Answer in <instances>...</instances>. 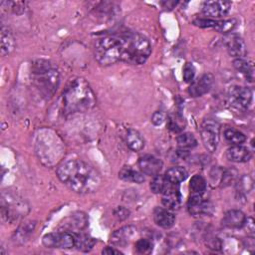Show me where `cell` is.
Returning <instances> with one entry per match:
<instances>
[{
	"label": "cell",
	"mask_w": 255,
	"mask_h": 255,
	"mask_svg": "<svg viewBox=\"0 0 255 255\" xmlns=\"http://www.w3.org/2000/svg\"><path fill=\"white\" fill-rule=\"evenodd\" d=\"M59 179L70 189L80 194L95 192L102 184L100 173L81 159H66L57 167Z\"/></svg>",
	"instance_id": "obj_1"
},
{
	"label": "cell",
	"mask_w": 255,
	"mask_h": 255,
	"mask_svg": "<svg viewBox=\"0 0 255 255\" xmlns=\"http://www.w3.org/2000/svg\"><path fill=\"white\" fill-rule=\"evenodd\" d=\"M62 101L64 112L68 115L87 112L96 105L95 94L83 78H77L67 86Z\"/></svg>",
	"instance_id": "obj_2"
},
{
	"label": "cell",
	"mask_w": 255,
	"mask_h": 255,
	"mask_svg": "<svg viewBox=\"0 0 255 255\" xmlns=\"http://www.w3.org/2000/svg\"><path fill=\"white\" fill-rule=\"evenodd\" d=\"M123 49L122 59L131 65L143 64L151 53V45L147 38L134 32L122 33Z\"/></svg>",
	"instance_id": "obj_3"
},
{
	"label": "cell",
	"mask_w": 255,
	"mask_h": 255,
	"mask_svg": "<svg viewBox=\"0 0 255 255\" xmlns=\"http://www.w3.org/2000/svg\"><path fill=\"white\" fill-rule=\"evenodd\" d=\"M123 36L121 34L107 35L99 38L95 43L94 55L102 66H110L122 59Z\"/></svg>",
	"instance_id": "obj_4"
},
{
	"label": "cell",
	"mask_w": 255,
	"mask_h": 255,
	"mask_svg": "<svg viewBox=\"0 0 255 255\" xmlns=\"http://www.w3.org/2000/svg\"><path fill=\"white\" fill-rule=\"evenodd\" d=\"M32 74L37 88L45 95H53L60 83L59 72L46 60H37L32 65Z\"/></svg>",
	"instance_id": "obj_5"
},
{
	"label": "cell",
	"mask_w": 255,
	"mask_h": 255,
	"mask_svg": "<svg viewBox=\"0 0 255 255\" xmlns=\"http://www.w3.org/2000/svg\"><path fill=\"white\" fill-rule=\"evenodd\" d=\"M219 124L213 119H206L202 122L200 135L205 148L209 152H214L219 142Z\"/></svg>",
	"instance_id": "obj_6"
},
{
	"label": "cell",
	"mask_w": 255,
	"mask_h": 255,
	"mask_svg": "<svg viewBox=\"0 0 255 255\" xmlns=\"http://www.w3.org/2000/svg\"><path fill=\"white\" fill-rule=\"evenodd\" d=\"M42 241L48 248L70 249L76 245V234L69 231L48 233L44 235Z\"/></svg>",
	"instance_id": "obj_7"
},
{
	"label": "cell",
	"mask_w": 255,
	"mask_h": 255,
	"mask_svg": "<svg viewBox=\"0 0 255 255\" xmlns=\"http://www.w3.org/2000/svg\"><path fill=\"white\" fill-rule=\"evenodd\" d=\"M229 102L238 110H247L252 103V91L245 87H232L229 91Z\"/></svg>",
	"instance_id": "obj_8"
},
{
	"label": "cell",
	"mask_w": 255,
	"mask_h": 255,
	"mask_svg": "<svg viewBox=\"0 0 255 255\" xmlns=\"http://www.w3.org/2000/svg\"><path fill=\"white\" fill-rule=\"evenodd\" d=\"M231 8L229 1H205L202 5V13L209 19H218L227 15Z\"/></svg>",
	"instance_id": "obj_9"
},
{
	"label": "cell",
	"mask_w": 255,
	"mask_h": 255,
	"mask_svg": "<svg viewBox=\"0 0 255 255\" xmlns=\"http://www.w3.org/2000/svg\"><path fill=\"white\" fill-rule=\"evenodd\" d=\"M224 44L231 57L235 59L245 58L247 54V47L240 36L236 34H228L224 38Z\"/></svg>",
	"instance_id": "obj_10"
},
{
	"label": "cell",
	"mask_w": 255,
	"mask_h": 255,
	"mask_svg": "<svg viewBox=\"0 0 255 255\" xmlns=\"http://www.w3.org/2000/svg\"><path fill=\"white\" fill-rule=\"evenodd\" d=\"M214 78L211 74H204L200 76L198 79L193 80L188 88V94L193 97H201L208 93L213 85Z\"/></svg>",
	"instance_id": "obj_11"
},
{
	"label": "cell",
	"mask_w": 255,
	"mask_h": 255,
	"mask_svg": "<svg viewBox=\"0 0 255 255\" xmlns=\"http://www.w3.org/2000/svg\"><path fill=\"white\" fill-rule=\"evenodd\" d=\"M187 210L190 215L199 216L211 213L212 206L202 198L201 194L193 193L187 200Z\"/></svg>",
	"instance_id": "obj_12"
},
{
	"label": "cell",
	"mask_w": 255,
	"mask_h": 255,
	"mask_svg": "<svg viewBox=\"0 0 255 255\" xmlns=\"http://www.w3.org/2000/svg\"><path fill=\"white\" fill-rule=\"evenodd\" d=\"M25 206L24 203L13 198V200L5 199L4 196H2V216L7 219V221H12L18 219L23 212L25 213Z\"/></svg>",
	"instance_id": "obj_13"
},
{
	"label": "cell",
	"mask_w": 255,
	"mask_h": 255,
	"mask_svg": "<svg viewBox=\"0 0 255 255\" xmlns=\"http://www.w3.org/2000/svg\"><path fill=\"white\" fill-rule=\"evenodd\" d=\"M162 161L151 154H145L138 159V167L140 171L148 176H155L159 174L162 169Z\"/></svg>",
	"instance_id": "obj_14"
},
{
	"label": "cell",
	"mask_w": 255,
	"mask_h": 255,
	"mask_svg": "<svg viewBox=\"0 0 255 255\" xmlns=\"http://www.w3.org/2000/svg\"><path fill=\"white\" fill-rule=\"evenodd\" d=\"M180 201H181V195L179 192V186L178 184L171 182L168 188L162 193V198H161L162 205L165 208L172 211V210L178 209V207L180 206Z\"/></svg>",
	"instance_id": "obj_15"
},
{
	"label": "cell",
	"mask_w": 255,
	"mask_h": 255,
	"mask_svg": "<svg viewBox=\"0 0 255 255\" xmlns=\"http://www.w3.org/2000/svg\"><path fill=\"white\" fill-rule=\"evenodd\" d=\"M246 218V215L241 210L231 209L224 214L222 225L229 229H239L244 226Z\"/></svg>",
	"instance_id": "obj_16"
},
{
	"label": "cell",
	"mask_w": 255,
	"mask_h": 255,
	"mask_svg": "<svg viewBox=\"0 0 255 255\" xmlns=\"http://www.w3.org/2000/svg\"><path fill=\"white\" fill-rule=\"evenodd\" d=\"M153 220L157 226L169 229L174 225L175 215L165 207H155L153 210Z\"/></svg>",
	"instance_id": "obj_17"
},
{
	"label": "cell",
	"mask_w": 255,
	"mask_h": 255,
	"mask_svg": "<svg viewBox=\"0 0 255 255\" xmlns=\"http://www.w3.org/2000/svg\"><path fill=\"white\" fill-rule=\"evenodd\" d=\"M226 157L233 162H247L252 157L251 150L242 144H235L226 150Z\"/></svg>",
	"instance_id": "obj_18"
},
{
	"label": "cell",
	"mask_w": 255,
	"mask_h": 255,
	"mask_svg": "<svg viewBox=\"0 0 255 255\" xmlns=\"http://www.w3.org/2000/svg\"><path fill=\"white\" fill-rule=\"evenodd\" d=\"M135 229L132 226H125L122 227L118 230H116L112 235H111V243L113 245L119 246V247H124L126 246L131 237L134 235Z\"/></svg>",
	"instance_id": "obj_19"
},
{
	"label": "cell",
	"mask_w": 255,
	"mask_h": 255,
	"mask_svg": "<svg viewBox=\"0 0 255 255\" xmlns=\"http://www.w3.org/2000/svg\"><path fill=\"white\" fill-rule=\"evenodd\" d=\"M126 144L132 151H139L144 146V139L141 134L135 129H128L125 136Z\"/></svg>",
	"instance_id": "obj_20"
},
{
	"label": "cell",
	"mask_w": 255,
	"mask_h": 255,
	"mask_svg": "<svg viewBox=\"0 0 255 255\" xmlns=\"http://www.w3.org/2000/svg\"><path fill=\"white\" fill-rule=\"evenodd\" d=\"M15 38L12 32L7 28L2 26L1 28V54L2 56H7L13 52L15 48Z\"/></svg>",
	"instance_id": "obj_21"
},
{
	"label": "cell",
	"mask_w": 255,
	"mask_h": 255,
	"mask_svg": "<svg viewBox=\"0 0 255 255\" xmlns=\"http://www.w3.org/2000/svg\"><path fill=\"white\" fill-rule=\"evenodd\" d=\"M142 174H143L142 172H139L131 168L130 166H124L119 172V177L125 181L141 183L144 181V177Z\"/></svg>",
	"instance_id": "obj_22"
},
{
	"label": "cell",
	"mask_w": 255,
	"mask_h": 255,
	"mask_svg": "<svg viewBox=\"0 0 255 255\" xmlns=\"http://www.w3.org/2000/svg\"><path fill=\"white\" fill-rule=\"evenodd\" d=\"M164 176L168 181L175 184H179L180 182L184 181L187 178L188 173L186 169L181 166H173L165 171Z\"/></svg>",
	"instance_id": "obj_23"
},
{
	"label": "cell",
	"mask_w": 255,
	"mask_h": 255,
	"mask_svg": "<svg viewBox=\"0 0 255 255\" xmlns=\"http://www.w3.org/2000/svg\"><path fill=\"white\" fill-rule=\"evenodd\" d=\"M233 66L249 82H252V80H253V67H252V65L249 61H247L245 58L235 59L233 61Z\"/></svg>",
	"instance_id": "obj_24"
},
{
	"label": "cell",
	"mask_w": 255,
	"mask_h": 255,
	"mask_svg": "<svg viewBox=\"0 0 255 255\" xmlns=\"http://www.w3.org/2000/svg\"><path fill=\"white\" fill-rule=\"evenodd\" d=\"M224 138L233 145L242 144L246 140L245 134L233 128H228L224 130Z\"/></svg>",
	"instance_id": "obj_25"
},
{
	"label": "cell",
	"mask_w": 255,
	"mask_h": 255,
	"mask_svg": "<svg viewBox=\"0 0 255 255\" xmlns=\"http://www.w3.org/2000/svg\"><path fill=\"white\" fill-rule=\"evenodd\" d=\"M170 181H168L164 175H155L153 176L151 182H150V189L153 193H160L162 194L170 185Z\"/></svg>",
	"instance_id": "obj_26"
},
{
	"label": "cell",
	"mask_w": 255,
	"mask_h": 255,
	"mask_svg": "<svg viewBox=\"0 0 255 255\" xmlns=\"http://www.w3.org/2000/svg\"><path fill=\"white\" fill-rule=\"evenodd\" d=\"M176 142L178 145V148L182 149H189L192 147H195L197 145V139L195 136L190 132H183L177 135Z\"/></svg>",
	"instance_id": "obj_27"
},
{
	"label": "cell",
	"mask_w": 255,
	"mask_h": 255,
	"mask_svg": "<svg viewBox=\"0 0 255 255\" xmlns=\"http://www.w3.org/2000/svg\"><path fill=\"white\" fill-rule=\"evenodd\" d=\"M95 243H96V240L94 238L88 236V235H84V234L76 235V245H75V247H77L78 250L88 252V251L93 249Z\"/></svg>",
	"instance_id": "obj_28"
},
{
	"label": "cell",
	"mask_w": 255,
	"mask_h": 255,
	"mask_svg": "<svg viewBox=\"0 0 255 255\" xmlns=\"http://www.w3.org/2000/svg\"><path fill=\"white\" fill-rule=\"evenodd\" d=\"M206 180L200 174H195L189 181V188L193 193L202 194L206 190Z\"/></svg>",
	"instance_id": "obj_29"
},
{
	"label": "cell",
	"mask_w": 255,
	"mask_h": 255,
	"mask_svg": "<svg viewBox=\"0 0 255 255\" xmlns=\"http://www.w3.org/2000/svg\"><path fill=\"white\" fill-rule=\"evenodd\" d=\"M184 119L179 115H170L167 118V128L173 132H180L184 128Z\"/></svg>",
	"instance_id": "obj_30"
},
{
	"label": "cell",
	"mask_w": 255,
	"mask_h": 255,
	"mask_svg": "<svg viewBox=\"0 0 255 255\" xmlns=\"http://www.w3.org/2000/svg\"><path fill=\"white\" fill-rule=\"evenodd\" d=\"M69 223H70L69 228H75V229L81 230L87 226L88 219H87L86 214H84L82 212H78L72 216L71 221Z\"/></svg>",
	"instance_id": "obj_31"
},
{
	"label": "cell",
	"mask_w": 255,
	"mask_h": 255,
	"mask_svg": "<svg viewBox=\"0 0 255 255\" xmlns=\"http://www.w3.org/2000/svg\"><path fill=\"white\" fill-rule=\"evenodd\" d=\"M236 24H237V21L235 19L217 21V24L214 29L220 33H229L235 28Z\"/></svg>",
	"instance_id": "obj_32"
},
{
	"label": "cell",
	"mask_w": 255,
	"mask_h": 255,
	"mask_svg": "<svg viewBox=\"0 0 255 255\" xmlns=\"http://www.w3.org/2000/svg\"><path fill=\"white\" fill-rule=\"evenodd\" d=\"M134 247L139 254H149L152 251V242L146 238H140L135 242Z\"/></svg>",
	"instance_id": "obj_33"
},
{
	"label": "cell",
	"mask_w": 255,
	"mask_h": 255,
	"mask_svg": "<svg viewBox=\"0 0 255 255\" xmlns=\"http://www.w3.org/2000/svg\"><path fill=\"white\" fill-rule=\"evenodd\" d=\"M195 68L191 63H186L183 68V80L186 83H191L194 80Z\"/></svg>",
	"instance_id": "obj_34"
},
{
	"label": "cell",
	"mask_w": 255,
	"mask_h": 255,
	"mask_svg": "<svg viewBox=\"0 0 255 255\" xmlns=\"http://www.w3.org/2000/svg\"><path fill=\"white\" fill-rule=\"evenodd\" d=\"M193 24L200 28H215L217 21L209 18H197L193 21Z\"/></svg>",
	"instance_id": "obj_35"
},
{
	"label": "cell",
	"mask_w": 255,
	"mask_h": 255,
	"mask_svg": "<svg viewBox=\"0 0 255 255\" xmlns=\"http://www.w3.org/2000/svg\"><path fill=\"white\" fill-rule=\"evenodd\" d=\"M206 245L208 248L212 250H220L222 248V242L218 237L214 236H209L206 240Z\"/></svg>",
	"instance_id": "obj_36"
},
{
	"label": "cell",
	"mask_w": 255,
	"mask_h": 255,
	"mask_svg": "<svg viewBox=\"0 0 255 255\" xmlns=\"http://www.w3.org/2000/svg\"><path fill=\"white\" fill-rule=\"evenodd\" d=\"M165 120V115L163 112L161 111H157V112H154L151 116V123L154 125V126H160Z\"/></svg>",
	"instance_id": "obj_37"
},
{
	"label": "cell",
	"mask_w": 255,
	"mask_h": 255,
	"mask_svg": "<svg viewBox=\"0 0 255 255\" xmlns=\"http://www.w3.org/2000/svg\"><path fill=\"white\" fill-rule=\"evenodd\" d=\"M114 214H115V216L118 217L120 220H124V219H126V218L128 217L129 211H128L127 208H125V207H123V206H120V207H117V208L114 210Z\"/></svg>",
	"instance_id": "obj_38"
},
{
	"label": "cell",
	"mask_w": 255,
	"mask_h": 255,
	"mask_svg": "<svg viewBox=\"0 0 255 255\" xmlns=\"http://www.w3.org/2000/svg\"><path fill=\"white\" fill-rule=\"evenodd\" d=\"M103 254H108V255H111V254H121L122 252L120 250H117L115 249L114 247H106L105 249H103L102 251Z\"/></svg>",
	"instance_id": "obj_39"
}]
</instances>
